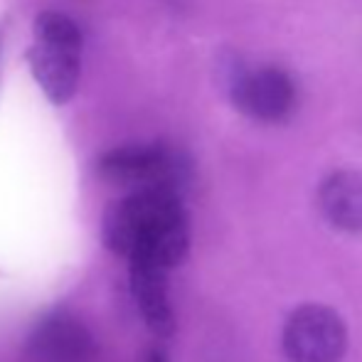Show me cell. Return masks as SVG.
<instances>
[{"label":"cell","mask_w":362,"mask_h":362,"mask_svg":"<svg viewBox=\"0 0 362 362\" xmlns=\"http://www.w3.org/2000/svg\"><path fill=\"white\" fill-rule=\"evenodd\" d=\"M101 237L119 257L170 272L190 249V219L180 192H129L106 210Z\"/></svg>","instance_id":"1"},{"label":"cell","mask_w":362,"mask_h":362,"mask_svg":"<svg viewBox=\"0 0 362 362\" xmlns=\"http://www.w3.org/2000/svg\"><path fill=\"white\" fill-rule=\"evenodd\" d=\"M219 76L237 111L259 124H286L298 111L300 89L296 76L281 64H249L229 52L222 57Z\"/></svg>","instance_id":"2"},{"label":"cell","mask_w":362,"mask_h":362,"mask_svg":"<svg viewBox=\"0 0 362 362\" xmlns=\"http://www.w3.org/2000/svg\"><path fill=\"white\" fill-rule=\"evenodd\" d=\"M28 64L37 86L52 104H67L81 76V30L72 18L45 10L35 18Z\"/></svg>","instance_id":"3"},{"label":"cell","mask_w":362,"mask_h":362,"mask_svg":"<svg viewBox=\"0 0 362 362\" xmlns=\"http://www.w3.org/2000/svg\"><path fill=\"white\" fill-rule=\"evenodd\" d=\"M99 177L109 185L124 187L129 192L144 190H173L190 177V163L180 151L168 146H121L104 153L96 163Z\"/></svg>","instance_id":"4"},{"label":"cell","mask_w":362,"mask_h":362,"mask_svg":"<svg viewBox=\"0 0 362 362\" xmlns=\"http://www.w3.org/2000/svg\"><path fill=\"white\" fill-rule=\"evenodd\" d=\"M281 348L288 362H340L348 350V328L333 308L305 303L286 318Z\"/></svg>","instance_id":"5"},{"label":"cell","mask_w":362,"mask_h":362,"mask_svg":"<svg viewBox=\"0 0 362 362\" xmlns=\"http://www.w3.org/2000/svg\"><path fill=\"white\" fill-rule=\"evenodd\" d=\"M28 355L35 362H94L96 343L79 315L52 310L30 333Z\"/></svg>","instance_id":"6"},{"label":"cell","mask_w":362,"mask_h":362,"mask_svg":"<svg viewBox=\"0 0 362 362\" xmlns=\"http://www.w3.org/2000/svg\"><path fill=\"white\" fill-rule=\"evenodd\" d=\"M129 286L148 328L160 338L173 335L175 313H173L165 269L146 262H129Z\"/></svg>","instance_id":"7"},{"label":"cell","mask_w":362,"mask_h":362,"mask_svg":"<svg viewBox=\"0 0 362 362\" xmlns=\"http://www.w3.org/2000/svg\"><path fill=\"white\" fill-rule=\"evenodd\" d=\"M318 210L340 232H362V175L358 170H330L318 185Z\"/></svg>","instance_id":"8"},{"label":"cell","mask_w":362,"mask_h":362,"mask_svg":"<svg viewBox=\"0 0 362 362\" xmlns=\"http://www.w3.org/2000/svg\"><path fill=\"white\" fill-rule=\"evenodd\" d=\"M144 362H170V358H168V353L163 348H148Z\"/></svg>","instance_id":"9"}]
</instances>
